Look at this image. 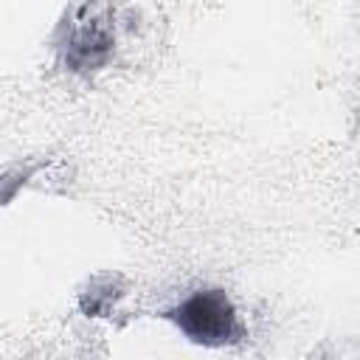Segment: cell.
I'll list each match as a JSON object with an SVG mask.
<instances>
[{
  "label": "cell",
  "instance_id": "7a4b0ae2",
  "mask_svg": "<svg viewBox=\"0 0 360 360\" xmlns=\"http://www.w3.org/2000/svg\"><path fill=\"white\" fill-rule=\"evenodd\" d=\"M110 8L104 6H84L79 8V20L70 25L68 39H65V56L76 70H90L98 68L110 51H112V31L110 20H104Z\"/></svg>",
  "mask_w": 360,
  "mask_h": 360
},
{
  "label": "cell",
  "instance_id": "6da1fadb",
  "mask_svg": "<svg viewBox=\"0 0 360 360\" xmlns=\"http://www.w3.org/2000/svg\"><path fill=\"white\" fill-rule=\"evenodd\" d=\"M169 318L194 343L225 346L239 338V318L231 298L222 290H200L183 298Z\"/></svg>",
  "mask_w": 360,
  "mask_h": 360
}]
</instances>
